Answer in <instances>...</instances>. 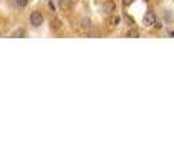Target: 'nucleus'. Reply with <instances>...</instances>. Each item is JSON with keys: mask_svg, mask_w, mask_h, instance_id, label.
Instances as JSON below:
<instances>
[{"mask_svg": "<svg viewBox=\"0 0 174 153\" xmlns=\"http://www.w3.org/2000/svg\"><path fill=\"white\" fill-rule=\"evenodd\" d=\"M43 14L41 12H38V11H34L32 14L29 16V22H31V25L34 26V28H40V26L43 25Z\"/></svg>", "mask_w": 174, "mask_h": 153, "instance_id": "f257e3e1", "label": "nucleus"}, {"mask_svg": "<svg viewBox=\"0 0 174 153\" xmlns=\"http://www.w3.org/2000/svg\"><path fill=\"white\" fill-rule=\"evenodd\" d=\"M154 22H156V14L153 11H148L144 16V18H142V23L145 26H153V25H154Z\"/></svg>", "mask_w": 174, "mask_h": 153, "instance_id": "f03ea898", "label": "nucleus"}, {"mask_svg": "<svg viewBox=\"0 0 174 153\" xmlns=\"http://www.w3.org/2000/svg\"><path fill=\"white\" fill-rule=\"evenodd\" d=\"M115 8L116 5L113 0H105V3L102 5V11L105 12V14H112V12H115Z\"/></svg>", "mask_w": 174, "mask_h": 153, "instance_id": "7ed1b4c3", "label": "nucleus"}, {"mask_svg": "<svg viewBox=\"0 0 174 153\" xmlns=\"http://www.w3.org/2000/svg\"><path fill=\"white\" fill-rule=\"evenodd\" d=\"M79 26H81L83 29H90L92 28V20L89 17H83L79 20Z\"/></svg>", "mask_w": 174, "mask_h": 153, "instance_id": "20e7f679", "label": "nucleus"}, {"mask_svg": "<svg viewBox=\"0 0 174 153\" xmlns=\"http://www.w3.org/2000/svg\"><path fill=\"white\" fill-rule=\"evenodd\" d=\"M14 5L17 8H25V6L28 5V0H14Z\"/></svg>", "mask_w": 174, "mask_h": 153, "instance_id": "39448f33", "label": "nucleus"}, {"mask_svg": "<svg viewBox=\"0 0 174 153\" xmlns=\"http://www.w3.org/2000/svg\"><path fill=\"white\" fill-rule=\"evenodd\" d=\"M52 28L53 29H60V28H61V20H60V18H53L52 20Z\"/></svg>", "mask_w": 174, "mask_h": 153, "instance_id": "423d86ee", "label": "nucleus"}, {"mask_svg": "<svg viewBox=\"0 0 174 153\" xmlns=\"http://www.w3.org/2000/svg\"><path fill=\"white\" fill-rule=\"evenodd\" d=\"M26 35V32H25V29H18V31H15L14 34H12V37H25Z\"/></svg>", "mask_w": 174, "mask_h": 153, "instance_id": "0eeeda50", "label": "nucleus"}, {"mask_svg": "<svg viewBox=\"0 0 174 153\" xmlns=\"http://www.w3.org/2000/svg\"><path fill=\"white\" fill-rule=\"evenodd\" d=\"M128 37H139L138 31H128Z\"/></svg>", "mask_w": 174, "mask_h": 153, "instance_id": "6e6552de", "label": "nucleus"}, {"mask_svg": "<svg viewBox=\"0 0 174 153\" xmlns=\"http://www.w3.org/2000/svg\"><path fill=\"white\" fill-rule=\"evenodd\" d=\"M119 22H121V18H119V17H115V18H112L110 23H112V25H118Z\"/></svg>", "mask_w": 174, "mask_h": 153, "instance_id": "1a4fd4ad", "label": "nucleus"}, {"mask_svg": "<svg viewBox=\"0 0 174 153\" xmlns=\"http://www.w3.org/2000/svg\"><path fill=\"white\" fill-rule=\"evenodd\" d=\"M154 25H156V29H160V28H162V23H160V22H157V20L154 22Z\"/></svg>", "mask_w": 174, "mask_h": 153, "instance_id": "9d476101", "label": "nucleus"}, {"mask_svg": "<svg viewBox=\"0 0 174 153\" xmlns=\"http://www.w3.org/2000/svg\"><path fill=\"white\" fill-rule=\"evenodd\" d=\"M133 2V0H124V5H130Z\"/></svg>", "mask_w": 174, "mask_h": 153, "instance_id": "9b49d317", "label": "nucleus"}]
</instances>
